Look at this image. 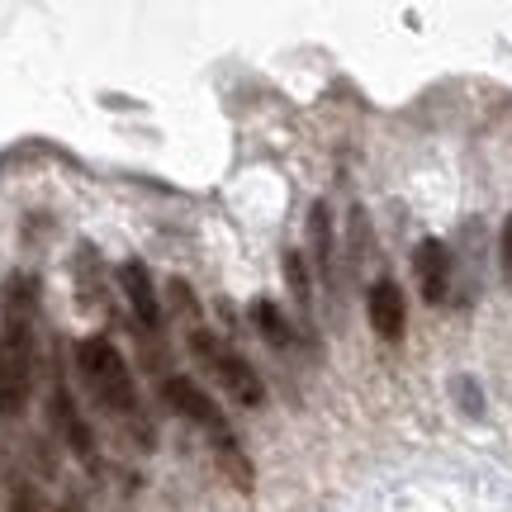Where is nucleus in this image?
I'll return each mask as SVG.
<instances>
[{
	"label": "nucleus",
	"mask_w": 512,
	"mask_h": 512,
	"mask_svg": "<svg viewBox=\"0 0 512 512\" xmlns=\"http://www.w3.org/2000/svg\"><path fill=\"white\" fill-rule=\"evenodd\" d=\"M76 366H81L86 384H91V394L100 399V408H110L114 418H128V413H133V403H138V394H133V375H128L124 356H119L114 342H105V337H86V342L76 347Z\"/></svg>",
	"instance_id": "f03ea898"
},
{
	"label": "nucleus",
	"mask_w": 512,
	"mask_h": 512,
	"mask_svg": "<svg viewBox=\"0 0 512 512\" xmlns=\"http://www.w3.org/2000/svg\"><path fill=\"white\" fill-rule=\"evenodd\" d=\"M119 285H124L128 304H133V313H138V323H143L147 332H157V323H162V304H157V290H152V275H147L143 261H124V266H119Z\"/></svg>",
	"instance_id": "6e6552de"
},
{
	"label": "nucleus",
	"mask_w": 512,
	"mask_h": 512,
	"mask_svg": "<svg viewBox=\"0 0 512 512\" xmlns=\"http://www.w3.org/2000/svg\"><path fill=\"white\" fill-rule=\"evenodd\" d=\"M190 351H195L204 366H209V375L219 380V389L233 403H242V408H261V403H266V384H261L256 366H247L233 347H223L214 332H204V328L190 332Z\"/></svg>",
	"instance_id": "7ed1b4c3"
},
{
	"label": "nucleus",
	"mask_w": 512,
	"mask_h": 512,
	"mask_svg": "<svg viewBox=\"0 0 512 512\" xmlns=\"http://www.w3.org/2000/svg\"><path fill=\"white\" fill-rule=\"evenodd\" d=\"M366 313H370V328L380 332L384 342H399L403 323H408V304H403V290L394 280H375L366 294Z\"/></svg>",
	"instance_id": "0eeeda50"
},
{
	"label": "nucleus",
	"mask_w": 512,
	"mask_h": 512,
	"mask_svg": "<svg viewBox=\"0 0 512 512\" xmlns=\"http://www.w3.org/2000/svg\"><path fill=\"white\" fill-rule=\"evenodd\" d=\"M48 418H53L57 437L72 446V456L86 460V465H95V437H91V427H86L81 408H76V399L67 394V384H62V380L53 384V399H48Z\"/></svg>",
	"instance_id": "39448f33"
},
{
	"label": "nucleus",
	"mask_w": 512,
	"mask_h": 512,
	"mask_svg": "<svg viewBox=\"0 0 512 512\" xmlns=\"http://www.w3.org/2000/svg\"><path fill=\"white\" fill-rule=\"evenodd\" d=\"M34 285H5V318H0V418H15L34 389Z\"/></svg>",
	"instance_id": "f257e3e1"
},
{
	"label": "nucleus",
	"mask_w": 512,
	"mask_h": 512,
	"mask_svg": "<svg viewBox=\"0 0 512 512\" xmlns=\"http://www.w3.org/2000/svg\"><path fill=\"white\" fill-rule=\"evenodd\" d=\"M413 275H418L422 299H427V304H441L446 290H451V252H446V242L422 238L418 252H413Z\"/></svg>",
	"instance_id": "423d86ee"
},
{
	"label": "nucleus",
	"mask_w": 512,
	"mask_h": 512,
	"mask_svg": "<svg viewBox=\"0 0 512 512\" xmlns=\"http://www.w3.org/2000/svg\"><path fill=\"white\" fill-rule=\"evenodd\" d=\"M451 394L460 399V408H465L470 418H484V389H479V380H470V375H456V380H451Z\"/></svg>",
	"instance_id": "ddd939ff"
},
{
	"label": "nucleus",
	"mask_w": 512,
	"mask_h": 512,
	"mask_svg": "<svg viewBox=\"0 0 512 512\" xmlns=\"http://www.w3.org/2000/svg\"><path fill=\"white\" fill-rule=\"evenodd\" d=\"M162 399L171 403V413L185 422H195V427H204V432H214V437H228V422H223L219 403L204 394L195 380H185V375H171V380L162 384Z\"/></svg>",
	"instance_id": "20e7f679"
},
{
	"label": "nucleus",
	"mask_w": 512,
	"mask_h": 512,
	"mask_svg": "<svg viewBox=\"0 0 512 512\" xmlns=\"http://www.w3.org/2000/svg\"><path fill=\"white\" fill-rule=\"evenodd\" d=\"M214 456H219V465L233 475V484H238V489H252V465H247V456L238 451V441H233V437H214Z\"/></svg>",
	"instance_id": "9b49d317"
},
{
	"label": "nucleus",
	"mask_w": 512,
	"mask_h": 512,
	"mask_svg": "<svg viewBox=\"0 0 512 512\" xmlns=\"http://www.w3.org/2000/svg\"><path fill=\"white\" fill-rule=\"evenodd\" d=\"M285 280H290L294 299L309 309V299H313V290H309V266H304V256H299V252H285Z\"/></svg>",
	"instance_id": "f8f14e48"
},
{
	"label": "nucleus",
	"mask_w": 512,
	"mask_h": 512,
	"mask_svg": "<svg viewBox=\"0 0 512 512\" xmlns=\"http://www.w3.org/2000/svg\"><path fill=\"white\" fill-rule=\"evenodd\" d=\"M252 323L261 328V337H266L271 347H290V342H294L290 323H285V313L275 309L271 299H256V304H252Z\"/></svg>",
	"instance_id": "9d476101"
},
{
	"label": "nucleus",
	"mask_w": 512,
	"mask_h": 512,
	"mask_svg": "<svg viewBox=\"0 0 512 512\" xmlns=\"http://www.w3.org/2000/svg\"><path fill=\"white\" fill-rule=\"evenodd\" d=\"M498 266H503V280L512 285V214L503 223V238H498Z\"/></svg>",
	"instance_id": "4468645a"
},
{
	"label": "nucleus",
	"mask_w": 512,
	"mask_h": 512,
	"mask_svg": "<svg viewBox=\"0 0 512 512\" xmlns=\"http://www.w3.org/2000/svg\"><path fill=\"white\" fill-rule=\"evenodd\" d=\"M10 512H38L34 494H29V489H19V494H15V503H10Z\"/></svg>",
	"instance_id": "2eb2a0df"
},
{
	"label": "nucleus",
	"mask_w": 512,
	"mask_h": 512,
	"mask_svg": "<svg viewBox=\"0 0 512 512\" xmlns=\"http://www.w3.org/2000/svg\"><path fill=\"white\" fill-rule=\"evenodd\" d=\"M309 242H313V261H318V271L332 280V214H328V204H313Z\"/></svg>",
	"instance_id": "1a4fd4ad"
}]
</instances>
